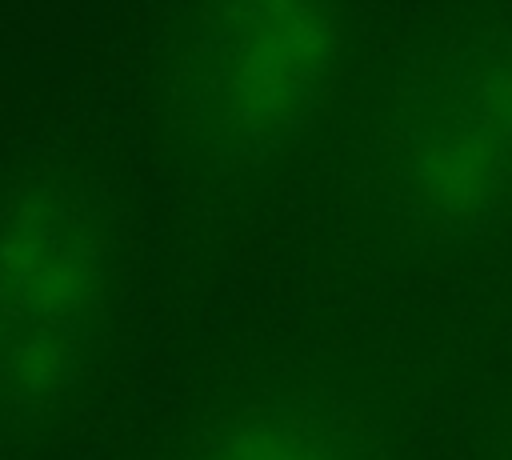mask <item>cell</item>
Wrapping results in <instances>:
<instances>
[{"instance_id":"277c9868","label":"cell","mask_w":512,"mask_h":460,"mask_svg":"<svg viewBox=\"0 0 512 460\" xmlns=\"http://www.w3.org/2000/svg\"><path fill=\"white\" fill-rule=\"evenodd\" d=\"M192 460H380L368 428L316 396H268L216 420Z\"/></svg>"},{"instance_id":"3957f363","label":"cell","mask_w":512,"mask_h":460,"mask_svg":"<svg viewBox=\"0 0 512 460\" xmlns=\"http://www.w3.org/2000/svg\"><path fill=\"white\" fill-rule=\"evenodd\" d=\"M344 52L340 16L304 0H252L204 16L176 68V116L212 160L280 152L320 108Z\"/></svg>"},{"instance_id":"7a4b0ae2","label":"cell","mask_w":512,"mask_h":460,"mask_svg":"<svg viewBox=\"0 0 512 460\" xmlns=\"http://www.w3.org/2000/svg\"><path fill=\"white\" fill-rule=\"evenodd\" d=\"M108 300V240L88 196L28 180L0 204V420L56 416L88 376Z\"/></svg>"},{"instance_id":"6da1fadb","label":"cell","mask_w":512,"mask_h":460,"mask_svg":"<svg viewBox=\"0 0 512 460\" xmlns=\"http://www.w3.org/2000/svg\"><path fill=\"white\" fill-rule=\"evenodd\" d=\"M380 192L408 232L468 240L512 204V36L472 32L408 68L380 124Z\"/></svg>"}]
</instances>
